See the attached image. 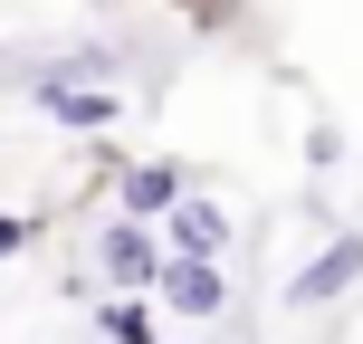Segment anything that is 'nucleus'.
I'll list each match as a JSON object with an SVG mask.
<instances>
[{
    "label": "nucleus",
    "instance_id": "6",
    "mask_svg": "<svg viewBox=\"0 0 363 344\" xmlns=\"http://www.w3.org/2000/svg\"><path fill=\"white\" fill-rule=\"evenodd\" d=\"M182 192H191V172L163 163V153H153V163H125L115 172V220H163Z\"/></svg>",
    "mask_w": 363,
    "mask_h": 344
},
{
    "label": "nucleus",
    "instance_id": "10",
    "mask_svg": "<svg viewBox=\"0 0 363 344\" xmlns=\"http://www.w3.org/2000/svg\"><path fill=\"white\" fill-rule=\"evenodd\" d=\"M86 344H96V335H86Z\"/></svg>",
    "mask_w": 363,
    "mask_h": 344
},
{
    "label": "nucleus",
    "instance_id": "5",
    "mask_svg": "<svg viewBox=\"0 0 363 344\" xmlns=\"http://www.w3.org/2000/svg\"><path fill=\"white\" fill-rule=\"evenodd\" d=\"M29 106L48 115V125H67V134L125 125V96H115V87H57V77H29Z\"/></svg>",
    "mask_w": 363,
    "mask_h": 344
},
{
    "label": "nucleus",
    "instance_id": "3",
    "mask_svg": "<svg viewBox=\"0 0 363 344\" xmlns=\"http://www.w3.org/2000/svg\"><path fill=\"white\" fill-rule=\"evenodd\" d=\"M153 268H163V239H153V220H106L96 230V277H106L115 296H144Z\"/></svg>",
    "mask_w": 363,
    "mask_h": 344
},
{
    "label": "nucleus",
    "instance_id": "7",
    "mask_svg": "<svg viewBox=\"0 0 363 344\" xmlns=\"http://www.w3.org/2000/svg\"><path fill=\"white\" fill-rule=\"evenodd\" d=\"M96 344H163L153 335V296H106L96 306Z\"/></svg>",
    "mask_w": 363,
    "mask_h": 344
},
{
    "label": "nucleus",
    "instance_id": "8",
    "mask_svg": "<svg viewBox=\"0 0 363 344\" xmlns=\"http://www.w3.org/2000/svg\"><path fill=\"white\" fill-rule=\"evenodd\" d=\"M38 230H48V220H38V211H0V268H10V258H19V249H29V239H38Z\"/></svg>",
    "mask_w": 363,
    "mask_h": 344
},
{
    "label": "nucleus",
    "instance_id": "2",
    "mask_svg": "<svg viewBox=\"0 0 363 344\" xmlns=\"http://www.w3.org/2000/svg\"><path fill=\"white\" fill-rule=\"evenodd\" d=\"M144 296L172 306V316H191V326H211V316H230V268L220 258H163Z\"/></svg>",
    "mask_w": 363,
    "mask_h": 344
},
{
    "label": "nucleus",
    "instance_id": "1",
    "mask_svg": "<svg viewBox=\"0 0 363 344\" xmlns=\"http://www.w3.org/2000/svg\"><path fill=\"white\" fill-rule=\"evenodd\" d=\"M354 287H363V230H335L325 249L287 277V306H296V316H325V306H345Z\"/></svg>",
    "mask_w": 363,
    "mask_h": 344
},
{
    "label": "nucleus",
    "instance_id": "9",
    "mask_svg": "<svg viewBox=\"0 0 363 344\" xmlns=\"http://www.w3.org/2000/svg\"><path fill=\"white\" fill-rule=\"evenodd\" d=\"M172 10H191V29H230L239 0H172Z\"/></svg>",
    "mask_w": 363,
    "mask_h": 344
},
{
    "label": "nucleus",
    "instance_id": "4",
    "mask_svg": "<svg viewBox=\"0 0 363 344\" xmlns=\"http://www.w3.org/2000/svg\"><path fill=\"white\" fill-rule=\"evenodd\" d=\"M153 239H163V258H220V268H230V211L201 201V192H182L172 211L153 220Z\"/></svg>",
    "mask_w": 363,
    "mask_h": 344
}]
</instances>
